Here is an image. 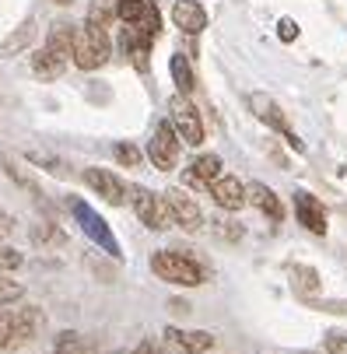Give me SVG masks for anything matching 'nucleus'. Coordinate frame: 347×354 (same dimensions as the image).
<instances>
[{"label":"nucleus","instance_id":"obj_1","mask_svg":"<svg viewBox=\"0 0 347 354\" xmlns=\"http://www.w3.org/2000/svg\"><path fill=\"white\" fill-rule=\"evenodd\" d=\"M109 53H113L109 28L95 25V21H84V25L74 28V42H71V60H74V67H81V71H98V67L109 64Z\"/></svg>","mask_w":347,"mask_h":354},{"label":"nucleus","instance_id":"obj_2","mask_svg":"<svg viewBox=\"0 0 347 354\" xmlns=\"http://www.w3.org/2000/svg\"><path fill=\"white\" fill-rule=\"evenodd\" d=\"M151 270H155V277H162L176 288H196L207 281V270L193 257H186L182 249H158L151 257Z\"/></svg>","mask_w":347,"mask_h":354},{"label":"nucleus","instance_id":"obj_3","mask_svg":"<svg viewBox=\"0 0 347 354\" xmlns=\"http://www.w3.org/2000/svg\"><path fill=\"white\" fill-rule=\"evenodd\" d=\"M130 204H133V214L140 218V225H147L151 232H169L176 221H172V211L165 204V196L155 193V189H147V186H133L130 193Z\"/></svg>","mask_w":347,"mask_h":354},{"label":"nucleus","instance_id":"obj_4","mask_svg":"<svg viewBox=\"0 0 347 354\" xmlns=\"http://www.w3.org/2000/svg\"><path fill=\"white\" fill-rule=\"evenodd\" d=\"M169 123L176 127L182 144H189V147L204 144V120H200V113H196V106L189 102V95H176L169 102Z\"/></svg>","mask_w":347,"mask_h":354},{"label":"nucleus","instance_id":"obj_5","mask_svg":"<svg viewBox=\"0 0 347 354\" xmlns=\"http://www.w3.org/2000/svg\"><path fill=\"white\" fill-rule=\"evenodd\" d=\"M71 214L77 218V225L84 228V235L95 242V245H102L109 257H120V242H116V235H113V228L106 225V218L102 214H95L81 196H71Z\"/></svg>","mask_w":347,"mask_h":354},{"label":"nucleus","instance_id":"obj_6","mask_svg":"<svg viewBox=\"0 0 347 354\" xmlns=\"http://www.w3.org/2000/svg\"><path fill=\"white\" fill-rule=\"evenodd\" d=\"M179 147H182V140H179L176 127H172L169 120H162V123L155 127L151 140H147V158L155 162V169L169 172V169H176V162H179Z\"/></svg>","mask_w":347,"mask_h":354},{"label":"nucleus","instance_id":"obj_7","mask_svg":"<svg viewBox=\"0 0 347 354\" xmlns=\"http://www.w3.org/2000/svg\"><path fill=\"white\" fill-rule=\"evenodd\" d=\"M165 196V204H169V211H172V221L182 228V232H189V235H196L204 228V211H200V204L186 193V189H169V193H162Z\"/></svg>","mask_w":347,"mask_h":354},{"label":"nucleus","instance_id":"obj_8","mask_svg":"<svg viewBox=\"0 0 347 354\" xmlns=\"http://www.w3.org/2000/svg\"><path fill=\"white\" fill-rule=\"evenodd\" d=\"M84 183L91 186L95 196H102L106 204H113V207H123V204H126L130 186H126L113 169H84Z\"/></svg>","mask_w":347,"mask_h":354},{"label":"nucleus","instance_id":"obj_9","mask_svg":"<svg viewBox=\"0 0 347 354\" xmlns=\"http://www.w3.org/2000/svg\"><path fill=\"white\" fill-rule=\"evenodd\" d=\"M165 347H172L176 354H207L214 347V333L207 330H179V326H165L162 333Z\"/></svg>","mask_w":347,"mask_h":354},{"label":"nucleus","instance_id":"obj_10","mask_svg":"<svg viewBox=\"0 0 347 354\" xmlns=\"http://www.w3.org/2000/svg\"><path fill=\"white\" fill-rule=\"evenodd\" d=\"M250 106H253L256 120H263L267 127H274L277 133H284V137H288V144H291L294 151H306V144L299 140V133H294V130L288 127V120H284V113L277 109L274 98H267V95H253V98H250Z\"/></svg>","mask_w":347,"mask_h":354},{"label":"nucleus","instance_id":"obj_11","mask_svg":"<svg viewBox=\"0 0 347 354\" xmlns=\"http://www.w3.org/2000/svg\"><path fill=\"white\" fill-rule=\"evenodd\" d=\"M207 189H211V196H214V204L221 207V211H242L245 207V186L235 179V176H218V179H211L207 183Z\"/></svg>","mask_w":347,"mask_h":354},{"label":"nucleus","instance_id":"obj_12","mask_svg":"<svg viewBox=\"0 0 347 354\" xmlns=\"http://www.w3.org/2000/svg\"><path fill=\"white\" fill-rule=\"evenodd\" d=\"M294 214H299V225H306L312 235H326V211L312 193L306 189L294 193Z\"/></svg>","mask_w":347,"mask_h":354},{"label":"nucleus","instance_id":"obj_13","mask_svg":"<svg viewBox=\"0 0 347 354\" xmlns=\"http://www.w3.org/2000/svg\"><path fill=\"white\" fill-rule=\"evenodd\" d=\"M172 21L182 35H200L207 28V11L196 0H176L172 4Z\"/></svg>","mask_w":347,"mask_h":354},{"label":"nucleus","instance_id":"obj_14","mask_svg":"<svg viewBox=\"0 0 347 354\" xmlns=\"http://www.w3.org/2000/svg\"><path fill=\"white\" fill-rule=\"evenodd\" d=\"M245 204H253L260 214H267L270 221H281L284 218V204H281V196L267 186V183H250L245 186Z\"/></svg>","mask_w":347,"mask_h":354},{"label":"nucleus","instance_id":"obj_15","mask_svg":"<svg viewBox=\"0 0 347 354\" xmlns=\"http://www.w3.org/2000/svg\"><path fill=\"white\" fill-rule=\"evenodd\" d=\"M221 158L218 155H200V158H193L189 162V169L182 172V183L189 186V189H204L211 179H218L221 176Z\"/></svg>","mask_w":347,"mask_h":354},{"label":"nucleus","instance_id":"obj_16","mask_svg":"<svg viewBox=\"0 0 347 354\" xmlns=\"http://www.w3.org/2000/svg\"><path fill=\"white\" fill-rule=\"evenodd\" d=\"M28 67H32V74L42 77V81H57V77L64 74L67 60L57 57L53 49H35V53H28Z\"/></svg>","mask_w":347,"mask_h":354},{"label":"nucleus","instance_id":"obj_17","mask_svg":"<svg viewBox=\"0 0 347 354\" xmlns=\"http://www.w3.org/2000/svg\"><path fill=\"white\" fill-rule=\"evenodd\" d=\"M11 316V326H15V333H18V340L21 344H28L39 330H42V323H46V316H42V309H15V313H8Z\"/></svg>","mask_w":347,"mask_h":354},{"label":"nucleus","instance_id":"obj_18","mask_svg":"<svg viewBox=\"0 0 347 354\" xmlns=\"http://www.w3.org/2000/svg\"><path fill=\"white\" fill-rule=\"evenodd\" d=\"M32 39H35V25H32V21L18 25L4 42H0V57H18V53H25V49L32 46Z\"/></svg>","mask_w":347,"mask_h":354},{"label":"nucleus","instance_id":"obj_19","mask_svg":"<svg viewBox=\"0 0 347 354\" xmlns=\"http://www.w3.org/2000/svg\"><path fill=\"white\" fill-rule=\"evenodd\" d=\"M71 42H74V25L71 21H57L46 35V49H53V53L64 57V60L71 57Z\"/></svg>","mask_w":347,"mask_h":354},{"label":"nucleus","instance_id":"obj_20","mask_svg":"<svg viewBox=\"0 0 347 354\" xmlns=\"http://www.w3.org/2000/svg\"><path fill=\"white\" fill-rule=\"evenodd\" d=\"M169 71H172V81H176L179 95H193V88H196V77H193L189 57H186V53H176V57L169 60Z\"/></svg>","mask_w":347,"mask_h":354},{"label":"nucleus","instance_id":"obj_21","mask_svg":"<svg viewBox=\"0 0 347 354\" xmlns=\"http://www.w3.org/2000/svg\"><path fill=\"white\" fill-rule=\"evenodd\" d=\"M53 354H91V340L77 330H60L53 340Z\"/></svg>","mask_w":347,"mask_h":354},{"label":"nucleus","instance_id":"obj_22","mask_svg":"<svg viewBox=\"0 0 347 354\" xmlns=\"http://www.w3.org/2000/svg\"><path fill=\"white\" fill-rule=\"evenodd\" d=\"M25 162L35 165V169H42V172H53V176H60V179L71 176V172H67V162L57 158V155H49V151H25Z\"/></svg>","mask_w":347,"mask_h":354},{"label":"nucleus","instance_id":"obj_23","mask_svg":"<svg viewBox=\"0 0 347 354\" xmlns=\"http://www.w3.org/2000/svg\"><path fill=\"white\" fill-rule=\"evenodd\" d=\"M0 165H4V172H8V176H11V179H15L21 189H32V193L39 196V186H35L32 172H25V169H21V162H18L15 155H4V158H0Z\"/></svg>","mask_w":347,"mask_h":354},{"label":"nucleus","instance_id":"obj_24","mask_svg":"<svg viewBox=\"0 0 347 354\" xmlns=\"http://www.w3.org/2000/svg\"><path fill=\"white\" fill-rule=\"evenodd\" d=\"M113 155H116V162H120L123 169H140V162H144L140 147H137V144H130V140H120V144L113 147Z\"/></svg>","mask_w":347,"mask_h":354},{"label":"nucleus","instance_id":"obj_25","mask_svg":"<svg viewBox=\"0 0 347 354\" xmlns=\"http://www.w3.org/2000/svg\"><path fill=\"white\" fill-rule=\"evenodd\" d=\"M291 277H294V288H299V295L319 291V274H316L312 267H291Z\"/></svg>","mask_w":347,"mask_h":354},{"label":"nucleus","instance_id":"obj_26","mask_svg":"<svg viewBox=\"0 0 347 354\" xmlns=\"http://www.w3.org/2000/svg\"><path fill=\"white\" fill-rule=\"evenodd\" d=\"M113 18H116V4H113V0H95L91 11H88V21L102 25V28H109V25H113Z\"/></svg>","mask_w":347,"mask_h":354},{"label":"nucleus","instance_id":"obj_27","mask_svg":"<svg viewBox=\"0 0 347 354\" xmlns=\"http://www.w3.org/2000/svg\"><path fill=\"white\" fill-rule=\"evenodd\" d=\"M21 298H25V288H21L18 281H11V277L0 274V309L15 306V301H21Z\"/></svg>","mask_w":347,"mask_h":354},{"label":"nucleus","instance_id":"obj_28","mask_svg":"<svg viewBox=\"0 0 347 354\" xmlns=\"http://www.w3.org/2000/svg\"><path fill=\"white\" fill-rule=\"evenodd\" d=\"M25 263V257L15 249V245H0V274H11Z\"/></svg>","mask_w":347,"mask_h":354},{"label":"nucleus","instance_id":"obj_29","mask_svg":"<svg viewBox=\"0 0 347 354\" xmlns=\"http://www.w3.org/2000/svg\"><path fill=\"white\" fill-rule=\"evenodd\" d=\"M21 340H18V333H15V326H11V316L8 313H0V351H11V347H18Z\"/></svg>","mask_w":347,"mask_h":354},{"label":"nucleus","instance_id":"obj_30","mask_svg":"<svg viewBox=\"0 0 347 354\" xmlns=\"http://www.w3.org/2000/svg\"><path fill=\"white\" fill-rule=\"evenodd\" d=\"M214 232H218V239H228V242H238L245 235V228L238 221H228V218H218L214 221Z\"/></svg>","mask_w":347,"mask_h":354},{"label":"nucleus","instance_id":"obj_31","mask_svg":"<svg viewBox=\"0 0 347 354\" xmlns=\"http://www.w3.org/2000/svg\"><path fill=\"white\" fill-rule=\"evenodd\" d=\"M32 239H35V242H49V245H60V242H64V232H60L57 225H35V228H32Z\"/></svg>","mask_w":347,"mask_h":354},{"label":"nucleus","instance_id":"obj_32","mask_svg":"<svg viewBox=\"0 0 347 354\" xmlns=\"http://www.w3.org/2000/svg\"><path fill=\"white\" fill-rule=\"evenodd\" d=\"M277 35H281L284 42L299 39V25H294V18H281V21H277Z\"/></svg>","mask_w":347,"mask_h":354},{"label":"nucleus","instance_id":"obj_33","mask_svg":"<svg viewBox=\"0 0 347 354\" xmlns=\"http://www.w3.org/2000/svg\"><path fill=\"white\" fill-rule=\"evenodd\" d=\"M326 354H347V337L344 333H326Z\"/></svg>","mask_w":347,"mask_h":354},{"label":"nucleus","instance_id":"obj_34","mask_svg":"<svg viewBox=\"0 0 347 354\" xmlns=\"http://www.w3.org/2000/svg\"><path fill=\"white\" fill-rule=\"evenodd\" d=\"M130 354H165V347L155 344V340H140V347H133Z\"/></svg>","mask_w":347,"mask_h":354},{"label":"nucleus","instance_id":"obj_35","mask_svg":"<svg viewBox=\"0 0 347 354\" xmlns=\"http://www.w3.org/2000/svg\"><path fill=\"white\" fill-rule=\"evenodd\" d=\"M15 232V218L11 214H0V239H8Z\"/></svg>","mask_w":347,"mask_h":354},{"label":"nucleus","instance_id":"obj_36","mask_svg":"<svg viewBox=\"0 0 347 354\" xmlns=\"http://www.w3.org/2000/svg\"><path fill=\"white\" fill-rule=\"evenodd\" d=\"M57 4H64V8H71V4H74V0H57Z\"/></svg>","mask_w":347,"mask_h":354},{"label":"nucleus","instance_id":"obj_37","mask_svg":"<svg viewBox=\"0 0 347 354\" xmlns=\"http://www.w3.org/2000/svg\"><path fill=\"white\" fill-rule=\"evenodd\" d=\"M120 354H130V351H120Z\"/></svg>","mask_w":347,"mask_h":354},{"label":"nucleus","instance_id":"obj_38","mask_svg":"<svg viewBox=\"0 0 347 354\" xmlns=\"http://www.w3.org/2000/svg\"><path fill=\"white\" fill-rule=\"evenodd\" d=\"M306 354H312V351H306Z\"/></svg>","mask_w":347,"mask_h":354}]
</instances>
